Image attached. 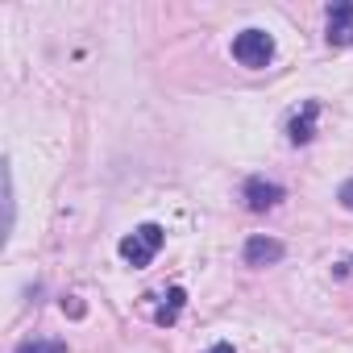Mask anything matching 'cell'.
Instances as JSON below:
<instances>
[{
    "instance_id": "obj_2",
    "label": "cell",
    "mask_w": 353,
    "mask_h": 353,
    "mask_svg": "<svg viewBox=\"0 0 353 353\" xmlns=\"http://www.w3.org/2000/svg\"><path fill=\"white\" fill-rule=\"evenodd\" d=\"M233 59H237L241 67H250V71H262V67L274 59V38L262 34V30H241V34L233 38Z\"/></svg>"
},
{
    "instance_id": "obj_6",
    "label": "cell",
    "mask_w": 353,
    "mask_h": 353,
    "mask_svg": "<svg viewBox=\"0 0 353 353\" xmlns=\"http://www.w3.org/2000/svg\"><path fill=\"white\" fill-rule=\"evenodd\" d=\"M316 112H320V108L307 100V104H303V112H295V117H291L287 133H291V141H295V145H303V141H312V137H316Z\"/></svg>"
},
{
    "instance_id": "obj_1",
    "label": "cell",
    "mask_w": 353,
    "mask_h": 353,
    "mask_svg": "<svg viewBox=\"0 0 353 353\" xmlns=\"http://www.w3.org/2000/svg\"><path fill=\"white\" fill-rule=\"evenodd\" d=\"M162 241H166V233H162V225H137L129 237H121V258L129 262V266H150L154 262V254L162 250Z\"/></svg>"
},
{
    "instance_id": "obj_9",
    "label": "cell",
    "mask_w": 353,
    "mask_h": 353,
    "mask_svg": "<svg viewBox=\"0 0 353 353\" xmlns=\"http://www.w3.org/2000/svg\"><path fill=\"white\" fill-rule=\"evenodd\" d=\"M336 200H341V204H345V208L353 212V179H349V183H341V192H336Z\"/></svg>"
},
{
    "instance_id": "obj_10",
    "label": "cell",
    "mask_w": 353,
    "mask_h": 353,
    "mask_svg": "<svg viewBox=\"0 0 353 353\" xmlns=\"http://www.w3.org/2000/svg\"><path fill=\"white\" fill-rule=\"evenodd\" d=\"M204 353H233V345H229V341H216V345H212V349H204Z\"/></svg>"
},
{
    "instance_id": "obj_4",
    "label": "cell",
    "mask_w": 353,
    "mask_h": 353,
    "mask_svg": "<svg viewBox=\"0 0 353 353\" xmlns=\"http://www.w3.org/2000/svg\"><path fill=\"white\" fill-rule=\"evenodd\" d=\"M283 200V188L274 183V179H250L245 183V204L254 208V212H266V208H274Z\"/></svg>"
},
{
    "instance_id": "obj_7",
    "label": "cell",
    "mask_w": 353,
    "mask_h": 353,
    "mask_svg": "<svg viewBox=\"0 0 353 353\" xmlns=\"http://www.w3.org/2000/svg\"><path fill=\"white\" fill-rule=\"evenodd\" d=\"M183 303H188V291L183 287H170L166 291V303L154 312V320L158 324H174V320H179V312H183Z\"/></svg>"
},
{
    "instance_id": "obj_3",
    "label": "cell",
    "mask_w": 353,
    "mask_h": 353,
    "mask_svg": "<svg viewBox=\"0 0 353 353\" xmlns=\"http://www.w3.org/2000/svg\"><path fill=\"white\" fill-rule=\"evenodd\" d=\"M328 46H353V5L341 0V5H328Z\"/></svg>"
},
{
    "instance_id": "obj_8",
    "label": "cell",
    "mask_w": 353,
    "mask_h": 353,
    "mask_svg": "<svg viewBox=\"0 0 353 353\" xmlns=\"http://www.w3.org/2000/svg\"><path fill=\"white\" fill-rule=\"evenodd\" d=\"M17 353H67V345L63 341H26V345H17Z\"/></svg>"
},
{
    "instance_id": "obj_5",
    "label": "cell",
    "mask_w": 353,
    "mask_h": 353,
    "mask_svg": "<svg viewBox=\"0 0 353 353\" xmlns=\"http://www.w3.org/2000/svg\"><path fill=\"white\" fill-rule=\"evenodd\" d=\"M283 258V241L274 237H250L245 241V266H274Z\"/></svg>"
}]
</instances>
